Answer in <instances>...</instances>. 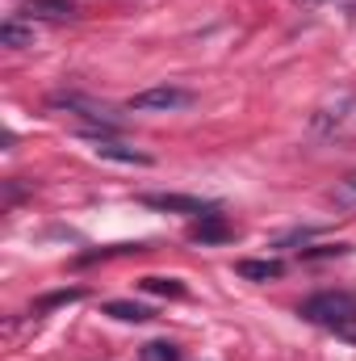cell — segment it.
<instances>
[{
  "mask_svg": "<svg viewBox=\"0 0 356 361\" xmlns=\"http://www.w3.org/2000/svg\"><path fill=\"white\" fill-rule=\"evenodd\" d=\"M298 315H302L306 324H319V328L340 332V328L356 324V294L352 290H323V294H310V298L298 307Z\"/></svg>",
  "mask_w": 356,
  "mask_h": 361,
  "instance_id": "obj_1",
  "label": "cell"
},
{
  "mask_svg": "<svg viewBox=\"0 0 356 361\" xmlns=\"http://www.w3.org/2000/svg\"><path fill=\"white\" fill-rule=\"evenodd\" d=\"M189 105H193V92L180 85H155V89H143L126 101V109H139V114H177Z\"/></svg>",
  "mask_w": 356,
  "mask_h": 361,
  "instance_id": "obj_2",
  "label": "cell"
},
{
  "mask_svg": "<svg viewBox=\"0 0 356 361\" xmlns=\"http://www.w3.org/2000/svg\"><path fill=\"white\" fill-rule=\"evenodd\" d=\"M143 206L164 210V214H193V219L218 210L214 202H205V197H197V193H143Z\"/></svg>",
  "mask_w": 356,
  "mask_h": 361,
  "instance_id": "obj_3",
  "label": "cell"
},
{
  "mask_svg": "<svg viewBox=\"0 0 356 361\" xmlns=\"http://www.w3.org/2000/svg\"><path fill=\"white\" fill-rule=\"evenodd\" d=\"M89 143H92V156H101V160H113V164H139V169H147V164H151V156H147V152L126 147V143H117V139L89 135Z\"/></svg>",
  "mask_w": 356,
  "mask_h": 361,
  "instance_id": "obj_4",
  "label": "cell"
},
{
  "mask_svg": "<svg viewBox=\"0 0 356 361\" xmlns=\"http://www.w3.org/2000/svg\"><path fill=\"white\" fill-rule=\"evenodd\" d=\"M189 240H193V244H227V240H235V227L227 223V214L210 210V214H201V219L189 227Z\"/></svg>",
  "mask_w": 356,
  "mask_h": 361,
  "instance_id": "obj_5",
  "label": "cell"
},
{
  "mask_svg": "<svg viewBox=\"0 0 356 361\" xmlns=\"http://www.w3.org/2000/svg\"><path fill=\"white\" fill-rule=\"evenodd\" d=\"M21 13L30 21H72L76 17V4L72 0H25Z\"/></svg>",
  "mask_w": 356,
  "mask_h": 361,
  "instance_id": "obj_6",
  "label": "cell"
},
{
  "mask_svg": "<svg viewBox=\"0 0 356 361\" xmlns=\"http://www.w3.org/2000/svg\"><path fill=\"white\" fill-rule=\"evenodd\" d=\"M0 47H13V51L34 47V21L25 25L21 17H4V25H0Z\"/></svg>",
  "mask_w": 356,
  "mask_h": 361,
  "instance_id": "obj_7",
  "label": "cell"
},
{
  "mask_svg": "<svg viewBox=\"0 0 356 361\" xmlns=\"http://www.w3.org/2000/svg\"><path fill=\"white\" fill-rule=\"evenodd\" d=\"M105 315H113V319H122V324H147V319H151V311H147L143 302H130V298L105 302Z\"/></svg>",
  "mask_w": 356,
  "mask_h": 361,
  "instance_id": "obj_8",
  "label": "cell"
},
{
  "mask_svg": "<svg viewBox=\"0 0 356 361\" xmlns=\"http://www.w3.org/2000/svg\"><path fill=\"white\" fill-rule=\"evenodd\" d=\"M235 273L248 277V281H276V277L285 273V265H281V261H239Z\"/></svg>",
  "mask_w": 356,
  "mask_h": 361,
  "instance_id": "obj_9",
  "label": "cell"
},
{
  "mask_svg": "<svg viewBox=\"0 0 356 361\" xmlns=\"http://www.w3.org/2000/svg\"><path fill=\"white\" fill-rule=\"evenodd\" d=\"M147 244H109V248H92V252H80L76 257V265H96V261H109V257H139Z\"/></svg>",
  "mask_w": 356,
  "mask_h": 361,
  "instance_id": "obj_10",
  "label": "cell"
},
{
  "mask_svg": "<svg viewBox=\"0 0 356 361\" xmlns=\"http://www.w3.org/2000/svg\"><path fill=\"white\" fill-rule=\"evenodd\" d=\"M139 286H143L147 294H160V298H184V294H189L180 277H143Z\"/></svg>",
  "mask_w": 356,
  "mask_h": 361,
  "instance_id": "obj_11",
  "label": "cell"
},
{
  "mask_svg": "<svg viewBox=\"0 0 356 361\" xmlns=\"http://www.w3.org/2000/svg\"><path fill=\"white\" fill-rule=\"evenodd\" d=\"M84 290L80 286H68V290H55V294H42L38 298V311H55V307H68V302H80Z\"/></svg>",
  "mask_w": 356,
  "mask_h": 361,
  "instance_id": "obj_12",
  "label": "cell"
},
{
  "mask_svg": "<svg viewBox=\"0 0 356 361\" xmlns=\"http://www.w3.org/2000/svg\"><path fill=\"white\" fill-rule=\"evenodd\" d=\"M139 361H180V349L172 341H151V345H143Z\"/></svg>",
  "mask_w": 356,
  "mask_h": 361,
  "instance_id": "obj_13",
  "label": "cell"
},
{
  "mask_svg": "<svg viewBox=\"0 0 356 361\" xmlns=\"http://www.w3.org/2000/svg\"><path fill=\"white\" fill-rule=\"evenodd\" d=\"M352 244H323V248H302V261H327V257H348Z\"/></svg>",
  "mask_w": 356,
  "mask_h": 361,
  "instance_id": "obj_14",
  "label": "cell"
},
{
  "mask_svg": "<svg viewBox=\"0 0 356 361\" xmlns=\"http://www.w3.org/2000/svg\"><path fill=\"white\" fill-rule=\"evenodd\" d=\"M336 336H344V341H348V345H356V324H348V328H340V332H336Z\"/></svg>",
  "mask_w": 356,
  "mask_h": 361,
  "instance_id": "obj_15",
  "label": "cell"
},
{
  "mask_svg": "<svg viewBox=\"0 0 356 361\" xmlns=\"http://www.w3.org/2000/svg\"><path fill=\"white\" fill-rule=\"evenodd\" d=\"M344 193H356V173L352 177H344Z\"/></svg>",
  "mask_w": 356,
  "mask_h": 361,
  "instance_id": "obj_16",
  "label": "cell"
},
{
  "mask_svg": "<svg viewBox=\"0 0 356 361\" xmlns=\"http://www.w3.org/2000/svg\"><path fill=\"white\" fill-rule=\"evenodd\" d=\"M298 4H302V8H314V4H323V0H298Z\"/></svg>",
  "mask_w": 356,
  "mask_h": 361,
  "instance_id": "obj_17",
  "label": "cell"
}]
</instances>
